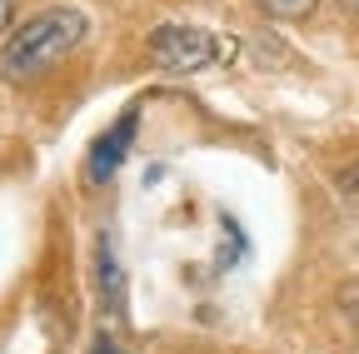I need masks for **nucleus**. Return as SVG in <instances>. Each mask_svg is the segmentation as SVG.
<instances>
[{
    "label": "nucleus",
    "instance_id": "nucleus-9",
    "mask_svg": "<svg viewBox=\"0 0 359 354\" xmlns=\"http://www.w3.org/2000/svg\"><path fill=\"white\" fill-rule=\"evenodd\" d=\"M11 20V0H0V25H6Z\"/></svg>",
    "mask_w": 359,
    "mask_h": 354
},
{
    "label": "nucleus",
    "instance_id": "nucleus-7",
    "mask_svg": "<svg viewBox=\"0 0 359 354\" xmlns=\"http://www.w3.org/2000/svg\"><path fill=\"white\" fill-rule=\"evenodd\" d=\"M90 354H125V349H120V339H115V334H105V329H100L95 339H90Z\"/></svg>",
    "mask_w": 359,
    "mask_h": 354
},
{
    "label": "nucleus",
    "instance_id": "nucleus-2",
    "mask_svg": "<svg viewBox=\"0 0 359 354\" xmlns=\"http://www.w3.org/2000/svg\"><path fill=\"white\" fill-rule=\"evenodd\" d=\"M235 50L240 46L230 35H215V30L190 25V20H160L145 40V55L170 75H200V70H215V65H230Z\"/></svg>",
    "mask_w": 359,
    "mask_h": 354
},
{
    "label": "nucleus",
    "instance_id": "nucleus-8",
    "mask_svg": "<svg viewBox=\"0 0 359 354\" xmlns=\"http://www.w3.org/2000/svg\"><path fill=\"white\" fill-rule=\"evenodd\" d=\"M165 354H224V349H210L200 339H185V344H165Z\"/></svg>",
    "mask_w": 359,
    "mask_h": 354
},
{
    "label": "nucleus",
    "instance_id": "nucleus-6",
    "mask_svg": "<svg viewBox=\"0 0 359 354\" xmlns=\"http://www.w3.org/2000/svg\"><path fill=\"white\" fill-rule=\"evenodd\" d=\"M334 190L344 200H359V160H349L344 170H334Z\"/></svg>",
    "mask_w": 359,
    "mask_h": 354
},
{
    "label": "nucleus",
    "instance_id": "nucleus-4",
    "mask_svg": "<svg viewBox=\"0 0 359 354\" xmlns=\"http://www.w3.org/2000/svg\"><path fill=\"white\" fill-rule=\"evenodd\" d=\"M95 290H100V299H105L110 315H125V270H120L115 245L105 235L95 240Z\"/></svg>",
    "mask_w": 359,
    "mask_h": 354
},
{
    "label": "nucleus",
    "instance_id": "nucleus-1",
    "mask_svg": "<svg viewBox=\"0 0 359 354\" xmlns=\"http://www.w3.org/2000/svg\"><path fill=\"white\" fill-rule=\"evenodd\" d=\"M85 35H90V15L75 11V6H50V11L25 15L0 40V80L25 85V80L45 75L55 60H65Z\"/></svg>",
    "mask_w": 359,
    "mask_h": 354
},
{
    "label": "nucleus",
    "instance_id": "nucleus-10",
    "mask_svg": "<svg viewBox=\"0 0 359 354\" xmlns=\"http://www.w3.org/2000/svg\"><path fill=\"white\" fill-rule=\"evenodd\" d=\"M339 6H344L349 15H359V0H339Z\"/></svg>",
    "mask_w": 359,
    "mask_h": 354
},
{
    "label": "nucleus",
    "instance_id": "nucleus-11",
    "mask_svg": "<svg viewBox=\"0 0 359 354\" xmlns=\"http://www.w3.org/2000/svg\"><path fill=\"white\" fill-rule=\"evenodd\" d=\"M0 354H6V344H0Z\"/></svg>",
    "mask_w": 359,
    "mask_h": 354
},
{
    "label": "nucleus",
    "instance_id": "nucleus-3",
    "mask_svg": "<svg viewBox=\"0 0 359 354\" xmlns=\"http://www.w3.org/2000/svg\"><path fill=\"white\" fill-rule=\"evenodd\" d=\"M135 130H140V105H130V110H125V115L105 130V135H100L95 145H90V155H85V180H90V185H105L110 175L120 170V160L130 155Z\"/></svg>",
    "mask_w": 359,
    "mask_h": 354
},
{
    "label": "nucleus",
    "instance_id": "nucleus-5",
    "mask_svg": "<svg viewBox=\"0 0 359 354\" xmlns=\"http://www.w3.org/2000/svg\"><path fill=\"white\" fill-rule=\"evenodd\" d=\"M255 6H259L269 20H304V15H314L320 0H255Z\"/></svg>",
    "mask_w": 359,
    "mask_h": 354
}]
</instances>
